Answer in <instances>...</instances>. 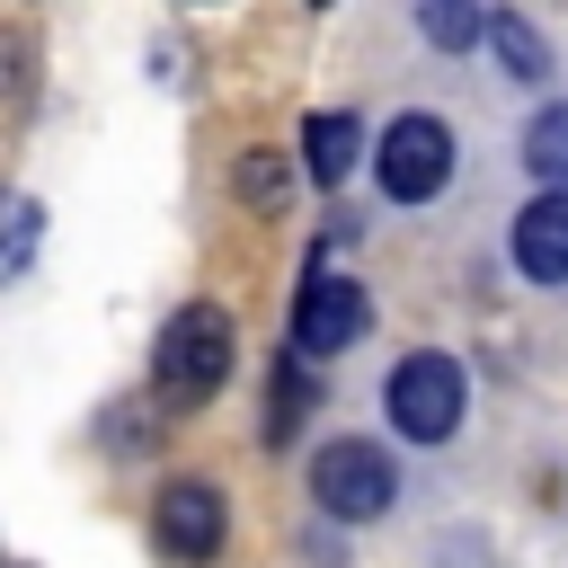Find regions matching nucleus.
I'll return each mask as SVG.
<instances>
[{"instance_id": "nucleus-1", "label": "nucleus", "mask_w": 568, "mask_h": 568, "mask_svg": "<svg viewBox=\"0 0 568 568\" xmlns=\"http://www.w3.org/2000/svg\"><path fill=\"white\" fill-rule=\"evenodd\" d=\"M151 382H160L169 399H213V390L231 382V320H222L213 302H186V311L160 328V346H151Z\"/></svg>"}, {"instance_id": "nucleus-2", "label": "nucleus", "mask_w": 568, "mask_h": 568, "mask_svg": "<svg viewBox=\"0 0 568 568\" xmlns=\"http://www.w3.org/2000/svg\"><path fill=\"white\" fill-rule=\"evenodd\" d=\"M382 399H390V426H399L408 444H444V435L462 426V364L426 346V355H408V364L390 373Z\"/></svg>"}, {"instance_id": "nucleus-3", "label": "nucleus", "mask_w": 568, "mask_h": 568, "mask_svg": "<svg viewBox=\"0 0 568 568\" xmlns=\"http://www.w3.org/2000/svg\"><path fill=\"white\" fill-rule=\"evenodd\" d=\"M311 497L337 515V524H373L390 497H399V479H390V453L382 444H328L320 462H311Z\"/></svg>"}, {"instance_id": "nucleus-4", "label": "nucleus", "mask_w": 568, "mask_h": 568, "mask_svg": "<svg viewBox=\"0 0 568 568\" xmlns=\"http://www.w3.org/2000/svg\"><path fill=\"white\" fill-rule=\"evenodd\" d=\"M444 178H453V124L444 115H399L382 133V195L426 204V195H444Z\"/></svg>"}, {"instance_id": "nucleus-5", "label": "nucleus", "mask_w": 568, "mask_h": 568, "mask_svg": "<svg viewBox=\"0 0 568 568\" xmlns=\"http://www.w3.org/2000/svg\"><path fill=\"white\" fill-rule=\"evenodd\" d=\"M364 328H373V302H364L355 275H311V284H302V302H293V355H302V364L346 355Z\"/></svg>"}, {"instance_id": "nucleus-6", "label": "nucleus", "mask_w": 568, "mask_h": 568, "mask_svg": "<svg viewBox=\"0 0 568 568\" xmlns=\"http://www.w3.org/2000/svg\"><path fill=\"white\" fill-rule=\"evenodd\" d=\"M151 532H160V550L169 559H213L222 550V532H231V515H222V488H204V479H169L160 497H151Z\"/></svg>"}, {"instance_id": "nucleus-7", "label": "nucleus", "mask_w": 568, "mask_h": 568, "mask_svg": "<svg viewBox=\"0 0 568 568\" xmlns=\"http://www.w3.org/2000/svg\"><path fill=\"white\" fill-rule=\"evenodd\" d=\"M515 266L532 284H568V186H550L515 213Z\"/></svg>"}, {"instance_id": "nucleus-8", "label": "nucleus", "mask_w": 568, "mask_h": 568, "mask_svg": "<svg viewBox=\"0 0 568 568\" xmlns=\"http://www.w3.org/2000/svg\"><path fill=\"white\" fill-rule=\"evenodd\" d=\"M355 142H364V124H355V115H311V124H302V160H311V178H320V186H337V178L355 169Z\"/></svg>"}, {"instance_id": "nucleus-9", "label": "nucleus", "mask_w": 568, "mask_h": 568, "mask_svg": "<svg viewBox=\"0 0 568 568\" xmlns=\"http://www.w3.org/2000/svg\"><path fill=\"white\" fill-rule=\"evenodd\" d=\"M417 27L444 44V53H470L479 36H488V18H479V0H417Z\"/></svg>"}, {"instance_id": "nucleus-10", "label": "nucleus", "mask_w": 568, "mask_h": 568, "mask_svg": "<svg viewBox=\"0 0 568 568\" xmlns=\"http://www.w3.org/2000/svg\"><path fill=\"white\" fill-rule=\"evenodd\" d=\"M524 160H532V178L568 186V106H541V115H532V133H524Z\"/></svg>"}, {"instance_id": "nucleus-11", "label": "nucleus", "mask_w": 568, "mask_h": 568, "mask_svg": "<svg viewBox=\"0 0 568 568\" xmlns=\"http://www.w3.org/2000/svg\"><path fill=\"white\" fill-rule=\"evenodd\" d=\"M488 44H497V62H506L515 80H541V71H550V53H541V36H532L524 18H506V9L488 18Z\"/></svg>"}, {"instance_id": "nucleus-12", "label": "nucleus", "mask_w": 568, "mask_h": 568, "mask_svg": "<svg viewBox=\"0 0 568 568\" xmlns=\"http://www.w3.org/2000/svg\"><path fill=\"white\" fill-rule=\"evenodd\" d=\"M36 231H44V213H36L27 195H0V284L36 257Z\"/></svg>"}, {"instance_id": "nucleus-13", "label": "nucleus", "mask_w": 568, "mask_h": 568, "mask_svg": "<svg viewBox=\"0 0 568 568\" xmlns=\"http://www.w3.org/2000/svg\"><path fill=\"white\" fill-rule=\"evenodd\" d=\"M27 62H36V44H27V36H0V106L27 98Z\"/></svg>"}, {"instance_id": "nucleus-14", "label": "nucleus", "mask_w": 568, "mask_h": 568, "mask_svg": "<svg viewBox=\"0 0 568 568\" xmlns=\"http://www.w3.org/2000/svg\"><path fill=\"white\" fill-rule=\"evenodd\" d=\"M302 408H311V382H302V373H275V444L293 435V417H302Z\"/></svg>"}]
</instances>
